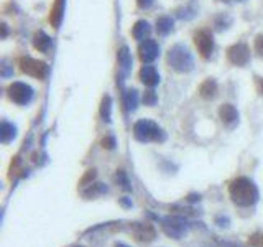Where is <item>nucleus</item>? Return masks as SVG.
<instances>
[{"mask_svg":"<svg viewBox=\"0 0 263 247\" xmlns=\"http://www.w3.org/2000/svg\"><path fill=\"white\" fill-rule=\"evenodd\" d=\"M229 195L235 205L243 206V208L255 205L256 200H258V190H256L253 181L245 176L235 178V180L230 183Z\"/></svg>","mask_w":263,"mask_h":247,"instance_id":"obj_1","label":"nucleus"},{"mask_svg":"<svg viewBox=\"0 0 263 247\" xmlns=\"http://www.w3.org/2000/svg\"><path fill=\"white\" fill-rule=\"evenodd\" d=\"M168 63L178 73H187L192 70V56L191 53L187 51V48L183 45L173 46L170 51H168Z\"/></svg>","mask_w":263,"mask_h":247,"instance_id":"obj_2","label":"nucleus"},{"mask_svg":"<svg viewBox=\"0 0 263 247\" xmlns=\"http://www.w3.org/2000/svg\"><path fill=\"white\" fill-rule=\"evenodd\" d=\"M134 135H135V139L140 140V142H150V140L163 142V140H165V134H163L161 129L156 126L155 122L147 120V119L135 122Z\"/></svg>","mask_w":263,"mask_h":247,"instance_id":"obj_3","label":"nucleus"},{"mask_svg":"<svg viewBox=\"0 0 263 247\" xmlns=\"http://www.w3.org/2000/svg\"><path fill=\"white\" fill-rule=\"evenodd\" d=\"M160 221H161V227H163V231H165V234L173 239L184 237L187 231H189L187 221L184 218H179V216H166V218H163Z\"/></svg>","mask_w":263,"mask_h":247,"instance_id":"obj_4","label":"nucleus"},{"mask_svg":"<svg viewBox=\"0 0 263 247\" xmlns=\"http://www.w3.org/2000/svg\"><path fill=\"white\" fill-rule=\"evenodd\" d=\"M20 70L28 74V76H33L36 79H45L48 74V66L46 63L33 58H22L20 59Z\"/></svg>","mask_w":263,"mask_h":247,"instance_id":"obj_5","label":"nucleus"},{"mask_svg":"<svg viewBox=\"0 0 263 247\" xmlns=\"http://www.w3.org/2000/svg\"><path fill=\"white\" fill-rule=\"evenodd\" d=\"M9 97L20 106H25L33 97V89L25 83H12L9 86Z\"/></svg>","mask_w":263,"mask_h":247,"instance_id":"obj_6","label":"nucleus"},{"mask_svg":"<svg viewBox=\"0 0 263 247\" xmlns=\"http://www.w3.org/2000/svg\"><path fill=\"white\" fill-rule=\"evenodd\" d=\"M132 234L139 242H152L156 237V229L150 222H134L132 224Z\"/></svg>","mask_w":263,"mask_h":247,"instance_id":"obj_7","label":"nucleus"},{"mask_svg":"<svg viewBox=\"0 0 263 247\" xmlns=\"http://www.w3.org/2000/svg\"><path fill=\"white\" fill-rule=\"evenodd\" d=\"M194 45H196L198 51L201 53L203 58H209L214 49V41H212V35L208 30H201L194 35Z\"/></svg>","mask_w":263,"mask_h":247,"instance_id":"obj_8","label":"nucleus"},{"mask_svg":"<svg viewBox=\"0 0 263 247\" xmlns=\"http://www.w3.org/2000/svg\"><path fill=\"white\" fill-rule=\"evenodd\" d=\"M227 58L232 65L245 66L250 59V51L243 43H237V45H232L227 49Z\"/></svg>","mask_w":263,"mask_h":247,"instance_id":"obj_9","label":"nucleus"},{"mask_svg":"<svg viewBox=\"0 0 263 247\" xmlns=\"http://www.w3.org/2000/svg\"><path fill=\"white\" fill-rule=\"evenodd\" d=\"M158 53H160V46L155 40H145L139 48V54L143 63H152V61L158 56Z\"/></svg>","mask_w":263,"mask_h":247,"instance_id":"obj_10","label":"nucleus"},{"mask_svg":"<svg viewBox=\"0 0 263 247\" xmlns=\"http://www.w3.org/2000/svg\"><path fill=\"white\" fill-rule=\"evenodd\" d=\"M219 115H221V120L229 127H232L234 124L239 120V112H237V109L232 104H224V106L219 109Z\"/></svg>","mask_w":263,"mask_h":247,"instance_id":"obj_11","label":"nucleus"},{"mask_svg":"<svg viewBox=\"0 0 263 247\" xmlns=\"http://www.w3.org/2000/svg\"><path fill=\"white\" fill-rule=\"evenodd\" d=\"M140 79H142V83L145 84V86H150V88H153L155 84H158L160 81V76H158V73H156V70L153 66H143L142 70H140Z\"/></svg>","mask_w":263,"mask_h":247,"instance_id":"obj_12","label":"nucleus"},{"mask_svg":"<svg viewBox=\"0 0 263 247\" xmlns=\"http://www.w3.org/2000/svg\"><path fill=\"white\" fill-rule=\"evenodd\" d=\"M64 2L66 0H54L53 7H51V14H49V22L54 28H59L61 20H62V14H64Z\"/></svg>","mask_w":263,"mask_h":247,"instance_id":"obj_13","label":"nucleus"},{"mask_svg":"<svg viewBox=\"0 0 263 247\" xmlns=\"http://www.w3.org/2000/svg\"><path fill=\"white\" fill-rule=\"evenodd\" d=\"M150 32H152V28H150V23L145 22V20H140L134 25V30H132V35H134L135 40H140V41H145L148 38Z\"/></svg>","mask_w":263,"mask_h":247,"instance_id":"obj_14","label":"nucleus"},{"mask_svg":"<svg viewBox=\"0 0 263 247\" xmlns=\"http://www.w3.org/2000/svg\"><path fill=\"white\" fill-rule=\"evenodd\" d=\"M199 94L204 99H212L217 94V83L214 79H206V81L199 86Z\"/></svg>","mask_w":263,"mask_h":247,"instance_id":"obj_15","label":"nucleus"},{"mask_svg":"<svg viewBox=\"0 0 263 247\" xmlns=\"http://www.w3.org/2000/svg\"><path fill=\"white\" fill-rule=\"evenodd\" d=\"M15 135H17V129L14 124L4 120L2 126H0V140H2L4 144H9L10 140L15 139Z\"/></svg>","mask_w":263,"mask_h":247,"instance_id":"obj_16","label":"nucleus"},{"mask_svg":"<svg viewBox=\"0 0 263 247\" xmlns=\"http://www.w3.org/2000/svg\"><path fill=\"white\" fill-rule=\"evenodd\" d=\"M33 46L38 51H48L49 46H51V38L45 32H36L33 36Z\"/></svg>","mask_w":263,"mask_h":247,"instance_id":"obj_17","label":"nucleus"},{"mask_svg":"<svg viewBox=\"0 0 263 247\" xmlns=\"http://www.w3.org/2000/svg\"><path fill=\"white\" fill-rule=\"evenodd\" d=\"M137 104H139V94H137L135 89H130L125 92L123 96V106L127 110H135L137 109Z\"/></svg>","mask_w":263,"mask_h":247,"instance_id":"obj_18","label":"nucleus"},{"mask_svg":"<svg viewBox=\"0 0 263 247\" xmlns=\"http://www.w3.org/2000/svg\"><path fill=\"white\" fill-rule=\"evenodd\" d=\"M118 65L122 66V70L123 73H127L130 70V66H132V58H130V53H128V48H122L120 51H118Z\"/></svg>","mask_w":263,"mask_h":247,"instance_id":"obj_19","label":"nucleus"},{"mask_svg":"<svg viewBox=\"0 0 263 247\" xmlns=\"http://www.w3.org/2000/svg\"><path fill=\"white\" fill-rule=\"evenodd\" d=\"M171 28H173V20L170 17H161L156 20V30H158V33L166 35L168 32H171Z\"/></svg>","mask_w":263,"mask_h":247,"instance_id":"obj_20","label":"nucleus"},{"mask_svg":"<svg viewBox=\"0 0 263 247\" xmlns=\"http://www.w3.org/2000/svg\"><path fill=\"white\" fill-rule=\"evenodd\" d=\"M107 187L102 183H96V184H92V187L89 190H86L84 191V196L87 198V200H91V198H96L99 195H104V193H107Z\"/></svg>","mask_w":263,"mask_h":247,"instance_id":"obj_21","label":"nucleus"},{"mask_svg":"<svg viewBox=\"0 0 263 247\" xmlns=\"http://www.w3.org/2000/svg\"><path fill=\"white\" fill-rule=\"evenodd\" d=\"M110 106H112V99L109 96H104L102 104H101V115L104 120H110Z\"/></svg>","mask_w":263,"mask_h":247,"instance_id":"obj_22","label":"nucleus"},{"mask_svg":"<svg viewBox=\"0 0 263 247\" xmlns=\"http://www.w3.org/2000/svg\"><path fill=\"white\" fill-rule=\"evenodd\" d=\"M115 181L120 184L122 190H125V191H130L132 190L130 181H128V178H127V175H125L123 170H117V173H115Z\"/></svg>","mask_w":263,"mask_h":247,"instance_id":"obj_23","label":"nucleus"},{"mask_svg":"<svg viewBox=\"0 0 263 247\" xmlns=\"http://www.w3.org/2000/svg\"><path fill=\"white\" fill-rule=\"evenodd\" d=\"M248 244L253 247H263V232H255L248 237Z\"/></svg>","mask_w":263,"mask_h":247,"instance_id":"obj_24","label":"nucleus"},{"mask_svg":"<svg viewBox=\"0 0 263 247\" xmlns=\"http://www.w3.org/2000/svg\"><path fill=\"white\" fill-rule=\"evenodd\" d=\"M156 101H158V97H156L155 91H147L145 94H143V102H145L147 106H155Z\"/></svg>","mask_w":263,"mask_h":247,"instance_id":"obj_25","label":"nucleus"},{"mask_svg":"<svg viewBox=\"0 0 263 247\" xmlns=\"http://www.w3.org/2000/svg\"><path fill=\"white\" fill-rule=\"evenodd\" d=\"M115 145H117V144H115V139L112 137V135H107V137L102 139V147L107 148V150H114Z\"/></svg>","mask_w":263,"mask_h":247,"instance_id":"obj_26","label":"nucleus"},{"mask_svg":"<svg viewBox=\"0 0 263 247\" xmlns=\"http://www.w3.org/2000/svg\"><path fill=\"white\" fill-rule=\"evenodd\" d=\"M94 178H96V170H87V173L83 176V180H81L79 184H83V187H86V184L92 183Z\"/></svg>","mask_w":263,"mask_h":247,"instance_id":"obj_27","label":"nucleus"},{"mask_svg":"<svg viewBox=\"0 0 263 247\" xmlns=\"http://www.w3.org/2000/svg\"><path fill=\"white\" fill-rule=\"evenodd\" d=\"M255 51L263 56V35H258L255 38Z\"/></svg>","mask_w":263,"mask_h":247,"instance_id":"obj_28","label":"nucleus"},{"mask_svg":"<svg viewBox=\"0 0 263 247\" xmlns=\"http://www.w3.org/2000/svg\"><path fill=\"white\" fill-rule=\"evenodd\" d=\"M137 4H139L140 9H148L153 4V0H137Z\"/></svg>","mask_w":263,"mask_h":247,"instance_id":"obj_29","label":"nucleus"},{"mask_svg":"<svg viewBox=\"0 0 263 247\" xmlns=\"http://www.w3.org/2000/svg\"><path fill=\"white\" fill-rule=\"evenodd\" d=\"M256 91L260 96H263V78H256Z\"/></svg>","mask_w":263,"mask_h":247,"instance_id":"obj_30","label":"nucleus"},{"mask_svg":"<svg viewBox=\"0 0 263 247\" xmlns=\"http://www.w3.org/2000/svg\"><path fill=\"white\" fill-rule=\"evenodd\" d=\"M217 222H221V224H219V226H227V222H229V219L227 218H217Z\"/></svg>","mask_w":263,"mask_h":247,"instance_id":"obj_31","label":"nucleus"},{"mask_svg":"<svg viewBox=\"0 0 263 247\" xmlns=\"http://www.w3.org/2000/svg\"><path fill=\"white\" fill-rule=\"evenodd\" d=\"M2 36H7V25H2Z\"/></svg>","mask_w":263,"mask_h":247,"instance_id":"obj_32","label":"nucleus"},{"mask_svg":"<svg viewBox=\"0 0 263 247\" xmlns=\"http://www.w3.org/2000/svg\"><path fill=\"white\" fill-rule=\"evenodd\" d=\"M122 205H123V206H132V203H130L128 200H122Z\"/></svg>","mask_w":263,"mask_h":247,"instance_id":"obj_33","label":"nucleus"},{"mask_svg":"<svg viewBox=\"0 0 263 247\" xmlns=\"http://www.w3.org/2000/svg\"><path fill=\"white\" fill-rule=\"evenodd\" d=\"M114 247H130V245H127V244H123V242H117Z\"/></svg>","mask_w":263,"mask_h":247,"instance_id":"obj_34","label":"nucleus"},{"mask_svg":"<svg viewBox=\"0 0 263 247\" xmlns=\"http://www.w3.org/2000/svg\"><path fill=\"white\" fill-rule=\"evenodd\" d=\"M225 2H242V0H225Z\"/></svg>","mask_w":263,"mask_h":247,"instance_id":"obj_35","label":"nucleus"},{"mask_svg":"<svg viewBox=\"0 0 263 247\" xmlns=\"http://www.w3.org/2000/svg\"><path fill=\"white\" fill-rule=\"evenodd\" d=\"M76 247H81V245H76Z\"/></svg>","mask_w":263,"mask_h":247,"instance_id":"obj_36","label":"nucleus"}]
</instances>
